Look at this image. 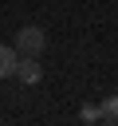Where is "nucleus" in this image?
Listing matches in <instances>:
<instances>
[{
	"label": "nucleus",
	"mask_w": 118,
	"mask_h": 126,
	"mask_svg": "<svg viewBox=\"0 0 118 126\" xmlns=\"http://www.w3.org/2000/svg\"><path fill=\"white\" fill-rule=\"evenodd\" d=\"M12 47H16L20 55H35V59H39V51L47 47V35H43V28H35V24H28V28H20V32H16V39H12Z\"/></svg>",
	"instance_id": "f257e3e1"
},
{
	"label": "nucleus",
	"mask_w": 118,
	"mask_h": 126,
	"mask_svg": "<svg viewBox=\"0 0 118 126\" xmlns=\"http://www.w3.org/2000/svg\"><path fill=\"white\" fill-rule=\"evenodd\" d=\"M39 75L43 71H39V59L35 55H20L16 59V79L20 83H39Z\"/></svg>",
	"instance_id": "f03ea898"
},
{
	"label": "nucleus",
	"mask_w": 118,
	"mask_h": 126,
	"mask_svg": "<svg viewBox=\"0 0 118 126\" xmlns=\"http://www.w3.org/2000/svg\"><path fill=\"white\" fill-rule=\"evenodd\" d=\"M16 59H20V51H16L12 43H0V79L16 75Z\"/></svg>",
	"instance_id": "7ed1b4c3"
},
{
	"label": "nucleus",
	"mask_w": 118,
	"mask_h": 126,
	"mask_svg": "<svg viewBox=\"0 0 118 126\" xmlns=\"http://www.w3.org/2000/svg\"><path fill=\"white\" fill-rule=\"evenodd\" d=\"M98 114H102L106 122H118V94H110V98H102V102H98Z\"/></svg>",
	"instance_id": "20e7f679"
},
{
	"label": "nucleus",
	"mask_w": 118,
	"mask_h": 126,
	"mask_svg": "<svg viewBox=\"0 0 118 126\" xmlns=\"http://www.w3.org/2000/svg\"><path fill=\"white\" fill-rule=\"evenodd\" d=\"M83 118H87V122H94V118H102V114H98V106L90 102V106H83Z\"/></svg>",
	"instance_id": "39448f33"
},
{
	"label": "nucleus",
	"mask_w": 118,
	"mask_h": 126,
	"mask_svg": "<svg viewBox=\"0 0 118 126\" xmlns=\"http://www.w3.org/2000/svg\"><path fill=\"white\" fill-rule=\"evenodd\" d=\"M94 126H118V122H94Z\"/></svg>",
	"instance_id": "423d86ee"
}]
</instances>
